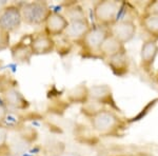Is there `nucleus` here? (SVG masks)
<instances>
[{
  "label": "nucleus",
  "instance_id": "obj_18",
  "mask_svg": "<svg viewBox=\"0 0 158 156\" xmlns=\"http://www.w3.org/2000/svg\"><path fill=\"white\" fill-rule=\"evenodd\" d=\"M63 16L68 19L69 22L71 21H76V20H82L86 19L85 17V13L83 11V9L79 6H72L70 7H68L64 12Z\"/></svg>",
  "mask_w": 158,
  "mask_h": 156
},
{
  "label": "nucleus",
  "instance_id": "obj_4",
  "mask_svg": "<svg viewBox=\"0 0 158 156\" xmlns=\"http://www.w3.org/2000/svg\"><path fill=\"white\" fill-rule=\"evenodd\" d=\"M22 23L20 6L15 4L4 6L0 11V32L4 34L16 32Z\"/></svg>",
  "mask_w": 158,
  "mask_h": 156
},
{
  "label": "nucleus",
  "instance_id": "obj_21",
  "mask_svg": "<svg viewBox=\"0 0 158 156\" xmlns=\"http://www.w3.org/2000/svg\"><path fill=\"white\" fill-rule=\"evenodd\" d=\"M146 15H156L158 16V1H153L148 4Z\"/></svg>",
  "mask_w": 158,
  "mask_h": 156
},
{
  "label": "nucleus",
  "instance_id": "obj_22",
  "mask_svg": "<svg viewBox=\"0 0 158 156\" xmlns=\"http://www.w3.org/2000/svg\"><path fill=\"white\" fill-rule=\"evenodd\" d=\"M7 117V109L4 106L0 104V126H3Z\"/></svg>",
  "mask_w": 158,
  "mask_h": 156
},
{
  "label": "nucleus",
  "instance_id": "obj_9",
  "mask_svg": "<svg viewBox=\"0 0 158 156\" xmlns=\"http://www.w3.org/2000/svg\"><path fill=\"white\" fill-rule=\"evenodd\" d=\"M2 96L7 106L15 110H27L30 107V102L23 96V94L14 86H7L2 92Z\"/></svg>",
  "mask_w": 158,
  "mask_h": 156
},
{
  "label": "nucleus",
  "instance_id": "obj_17",
  "mask_svg": "<svg viewBox=\"0 0 158 156\" xmlns=\"http://www.w3.org/2000/svg\"><path fill=\"white\" fill-rule=\"evenodd\" d=\"M142 27L154 37H158V16L156 15H144L141 20Z\"/></svg>",
  "mask_w": 158,
  "mask_h": 156
},
{
  "label": "nucleus",
  "instance_id": "obj_23",
  "mask_svg": "<svg viewBox=\"0 0 158 156\" xmlns=\"http://www.w3.org/2000/svg\"><path fill=\"white\" fill-rule=\"evenodd\" d=\"M58 156H81V155L76 152H62Z\"/></svg>",
  "mask_w": 158,
  "mask_h": 156
},
{
  "label": "nucleus",
  "instance_id": "obj_5",
  "mask_svg": "<svg viewBox=\"0 0 158 156\" xmlns=\"http://www.w3.org/2000/svg\"><path fill=\"white\" fill-rule=\"evenodd\" d=\"M109 33L124 44L134 38L136 34V25L131 20H116L111 27H109Z\"/></svg>",
  "mask_w": 158,
  "mask_h": 156
},
{
  "label": "nucleus",
  "instance_id": "obj_10",
  "mask_svg": "<svg viewBox=\"0 0 158 156\" xmlns=\"http://www.w3.org/2000/svg\"><path fill=\"white\" fill-rule=\"evenodd\" d=\"M158 54V43L155 40H146L140 48V60L146 70H150Z\"/></svg>",
  "mask_w": 158,
  "mask_h": 156
},
{
  "label": "nucleus",
  "instance_id": "obj_3",
  "mask_svg": "<svg viewBox=\"0 0 158 156\" xmlns=\"http://www.w3.org/2000/svg\"><path fill=\"white\" fill-rule=\"evenodd\" d=\"M91 124L94 131L99 134H110L117 130L120 119L113 111L102 109L91 117Z\"/></svg>",
  "mask_w": 158,
  "mask_h": 156
},
{
  "label": "nucleus",
  "instance_id": "obj_6",
  "mask_svg": "<svg viewBox=\"0 0 158 156\" xmlns=\"http://www.w3.org/2000/svg\"><path fill=\"white\" fill-rule=\"evenodd\" d=\"M109 35V30L103 27H95L88 31V33L79 41L82 43L83 48L90 52L98 53L103 40Z\"/></svg>",
  "mask_w": 158,
  "mask_h": 156
},
{
  "label": "nucleus",
  "instance_id": "obj_19",
  "mask_svg": "<svg viewBox=\"0 0 158 156\" xmlns=\"http://www.w3.org/2000/svg\"><path fill=\"white\" fill-rule=\"evenodd\" d=\"M109 65L114 71L118 70V73H121L122 70L124 71L128 68V59L126 57V52L109 58Z\"/></svg>",
  "mask_w": 158,
  "mask_h": 156
},
{
  "label": "nucleus",
  "instance_id": "obj_2",
  "mask_svg": "<svg viewBox=\"0 0 158 156\" xmlns=\"http://www.w3.org/2000/svg\"><path fill=\"white\" fill-rule=\"evenodd\" d=\"M119 11V4L112 0H102L97 1L94 4L93 14L95 21L99 27H111L116 21Z\"/></svg>",
  "mask_w": 158,
  "mask_h": 156
},
{
  "label": "nucleus",
  "instance_id": "obj_15",
  "mask_svg": "<svg viewBox=\"0 0 158 156\" xmlns=\"http://www.w3.org/2000/svg\"><path fill=\"white\" fill-rule=\"evenodd\" d=\"M31 147V141L25 135H18L7 142V152L20 156L27 152Z\"/></svg>",
  "mask_w": 158,
  "mask_h": 156
},
{
  "label": "nucleus",
  "instance_id": "obj_8",
  "mask_svg": "<svg viewBox=\"0 0 158 156\" xmlns=\"http://www.w3.org/2000/svg\"><path fill=\"white\" fill-rule=\"evenodd\" d=\"M68 25V19L62 14L52 12V14L44 22V33L52 38L55 36H59V35L64 34Z\"/></svg>",
  "mask_w": 158,
  "mask_h": 156
},
{
  "label": "nucleus",
  "instance_id": "obj_14",
  "mask_svg": "<svg viewBox=\"0 0 158 156\" xmlns=\"http://www.w3.org/2000/svg\"><path fill=\"white\" fill-rule=\"evenodd\" d=\"M11 54L13 59L16 61V62H20V63H30V60L33 56L30 44L23 42L22 40L17 42L16 44L12 45Z\"/></svg>",
  "mask_w": 158,
  "mask_h": 156
},
{
  "label": "nucleus",
  "instance_id": "obj_13",
  "mask_svg": "<svg viewBox=\"0 0 158 156\" xmlns=\"http://www.w3.org/2000/svg\"><path fill=\"white\" fill-rule=\"evenodd\" d=\"M89 99L98 103H108L112 100V90L106 84H97L89 88Z\"/></svg>",
  "mask_w": 158,
  "mask_h": 156
},
{
  "label": "nucleus",
  "instance_id": "obj_12",
  "mask_svg": "<svg viewBox=\"0 0 158 156\" xmlns=\"http://www.w3.org/2000/svg\"><path fill=\"white\" fill-rule=\"evenodd\" d=\"M91 29L90 22L88 19L76 20V21L69 22V25L64 32V35L69 39L73 40H80L83 36L88 33V31Z\"/></svg>",
  "mask_w": 158,
  "mask_h": 156
},
{
  "label": "nucleus",
  "instance_id": "obj_11",
  "mask_svg": "<svg viewBox=\"0 0 158 156\" xmlns=\"http://www.w3.org/2000/svg\"><path fill=\"white\" fill-rule=\"evenodd\" d=\"M124 44H122L120 41L116 39L115 37H113L112 35L106 36V39L103 40L102 44H101L100 48H99V54L106 58H112L116 55H119L121 53H124Z\"/></svg>",
  "mask_w": 158,
  "mask_h": 156
},
{
  "label": "nucleus",
  "instance_id": "obj_16",
  "mask_svg": "<svg viewBox=\"0 0 158 156\" xmlns=\"http://www.w3.org/2000/svg\"><path fill=\"white\" fill-rule=\"evenodd\" d=\"M68 99L75 103H85L89 100V88L85 86H77L68 94Z\"/></svg>",
  "mask_w": 158,
  "mask_h": 156
},
{
  "label": "nucleus",
  "instance_id": "obj_24",
  "mask_svg": "<svg viewBox=\"0 0 158 156\" xmlns=\"http://www.w3.org/2000/svg\"><path fill=\"white\" fill-rule=\"evenodd\" d=\"M2 156H18V155H15V154H12V153H10V152H6V153H4Z\"/></svg>",
  "mask_w": 158,
  "mask_h": 156
},
{
  "label": "nucleus",
  "instance_id": "obj_20",
  "mask_svg": "<svg viewBox=\"0 0 158 156\" xmlns=\"http://www.w3.org/2000/svg\"><path fill=\"white\" fill-rule=\"evenodd\" d=\"M9 142V129L4 126H0V151L7 150Z\"/></svg>",
  "mask_w": 158,
  "mask_h": 156
},
{
  "label": "nucleus",
  "instance_id": "obj_1",
  "mask_svg": "<svg viewBox=\"0 0 158 156\" xmlns=\"http://www.w3.org/2000/svg\"><path fill=\"white\" fill-rule=\"evenodd\" d=\"M22 22L29 25L44 24L49 16L52 14L50 6L45 1L27 2L20 6Z\"/></svg>",
  "mask_w": 158,
  "mask_h": 156
},
{
  "label": "nucleus",
  "instance_id": "obj_25",
  "mask_svg": "<svg viewBox=\"0 0 158 156\" xmlns=\"http://www.w3.org/2000/svg\"><path fill=\"white\" fill-rule=\"evenodd\" d=\"M95 156H106V155H101V154H98V155H95Z\"/></svg>",
  "mask_w": 158,
  "mask_h": 156
},
{
  "label": "nucleus",
  "instance_id": "obj_7",
  "mask_svg": "<svg viewBox=\"0 0 158 156\" xmlns=\"http://www.w3.org/2000/svg\"><path fill=\"white\" fill-rule=\"evenodd\" d=\"M33 55H47L55 48V41L52 37L45 33H37L30 37L29 41Z\"/></svg>",
  "mask_w": 158,
  "mask_h": 156
}]
</instances>
